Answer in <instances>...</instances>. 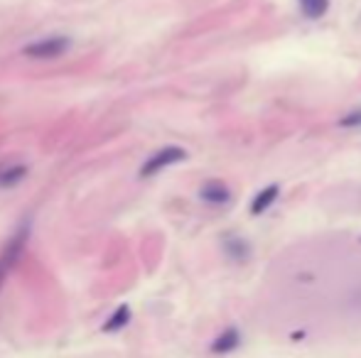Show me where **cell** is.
Listing matches in <instances>:
<instances>
[{"instance_id": "7", "label": "cell", "mask_w": 361, "mask_h": 358, "mask_svg": "<svg viewBox=\"0 0 361 358\" xmlns=\"http://www.w3.org/2000/svg\"><path fill=\"white\" fill-rule=\"evenodd\" d=\"M238 344H241V334H238V329L229 326V329L221 331V334L214 339V344H212V351H214V353H231L234 348H238Z\"/></svg>"}, {"instance_id": "5", "label": "cell", "mask_w": 361, "mask_h": 358, "mask_svg": "<svg viewBox=\"0 0 361 358\" xmlns=\"http://www.w3.org/2000/svg\"><path fill=\"white\" fill-rule=\"evenodd\" d=\"M221 246H224L226 257H231L234 263H243V260H249V255H251V246L243 241L241 235L226 233L224 241H221Z\"/></svg>"}, {"instance_id": "10", "label": "cell", "mask_w": 361, "mask_h": 358, "mask_svg": "<svg viewBox=\"0 0 361 358\" xmlns=\"http://www.w3.org/2000/svg\"><path fill=\"white\" fill-rule=\"evenodd\" d=\"M300 8L310 20H320L329 10V0H300Z\"/></svg>"}, {"instance_id": "12", "label": "cell", "mask_w": 361, "mask_h": 358, "mask_svg": "<svg viewBox=\"0 0 361 358\" xmlns=\"http://www.w3.org/2000/svg\"><path fill=\"white\" fill-rule=\"evenodd\" d=\"M3 275H6V270H3V268H0V282H3Z\"/></svg>"}, {"instance_id": "8", "label": "cell", "mask_w": 361, "mask_h": 358, "mask_svg": "<svg viewBox=\"0 0 361 358\" xmlns=\"http://www.w3.org/2000/svg\"><path fill=\"white\" fill-rule=\"evenodd\" d=\"M25 177H28V167H25V165H8V167H0V189H12V187L20 185Z\"/></svg>"}, {"instance_id": "4", "label": "cell", "mask_w": 361, "mask_h": 358, "mask_svg": "<svg viewBox=\"0 0 361 358\" xmlns=\"http://www.w3.org/2000/svg\"><path fill=\"white\" fill-rule=\"evenodd\" d=\"M28 233H30V226H23V229L10 238V243H8L6 251H3V257H0V268L3 270L12 268V263H17V257H20L25 243H28Z\"/></svg>"}, {"instance_id": "3", "label": "cell", "mask_w": 361, "mask_h": 358, "mask_svg": "<svg viewBox=\"0 0 361 358\" xmlns=\"http://www.w3.org/2000/svg\"><path fill=\"white\" fill-rule=\"evenodd\" d=\"M199 199L207 202V204H212V207H221V204L231 202V191H229V187H226L224 182L212 179V182L202 185V189H199Z\"/></svg>"}, {"instance_id": "1", "label": "cell", "mask_w": 361, "mask_h": 358, "mask_svg": "<svg viewBox=\"0 0 361 358\" xmlns=\"http://www.w3.org/2000/svg\"><path fill=\"white\" fill-rule=\"evenodd\" d=\"M182 160H187V150H185V147L167 145V147H163V150L153 152V155H150V157L145 160V162H143L141 177H143V179H145V177H155V174L163 172L165 167L182 162Z\"/></svg>"}, {"instance_id": "6", "label": "cell", "mask_w": 361, "mask_h": 358, "mask_svg": "<svg viewBox=\"0 0 361 358\" xmlns=\"http://www.w3.org/2000/svg\"><path fill=\"white\" fill-rule=\"evenodd\" d=\"M278 196H280V187L278 185H268L265 189H260L258 194L254 196V202H251V213H254V216L265 213L273 204H276Z\"/></svg>"}, {"instance_id": "9", "label": "cell", "mask_w": 361, "mask_h": 358, "mask_svg": "<svg viewBox=\"0 0 361 358\" xmlns=\"http://www.w3.org/2000/svg\"><path fill=\"white\" fill-rule=\"evenodd\" d=\"M128 322H130V307L128 304H121V307L106 319L103 331H106V334H111V331H121L123 326H128Z\"/></svg>"}, {"instance_id": "11", "label": "cell", "mask_w": 361, "mask_h": 358, "mask_svg": "<svg viewBox=\"0 0 361 358\" xmlns=\"http://www.w3.org/2000/svg\"><path fill=\"white\" fill-rule=\"evenodd\" d=\"M339 125H342V128H361V108L349 111L347 116L339 118Z\"/></svg>"}, {"instance_id": "2", "label": "cell", "mask_w": 361, "mask_h": 358, "mask_svg": "<svg viewBox=\"0 0 361 358\" xmlns=\"http://www.w3.org/2000/svg\"><path fill=\"white\" fill-rule=\"evenodd\" d=\"M69 37L64 34H56V37H45V39H37L32 45H28L23 50L25 56L30 59H56V56H62L64 52L69 50Z\"/></svg>"}]
</instances>
